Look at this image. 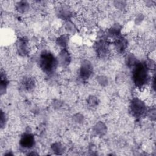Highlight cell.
Listing matches in <instances>:
<instances>
[{
	"label": "cell",
	"instance_id": "15",
	"mask_svg": "<svg viewBox=\"0 0 156 156\" xmlns=\"http://www.w3.org/2000/svg\"><path fill=\"white\" fill-rule=\"evenodd\" d=\"M60 15L63 19H68L71 16V12L69 10H68V9L62 8L60 11Z\"/></svg>",
	"mask_w": 156,
	"mask_h": 156
},
{
	"label": "cell",
	"instance_id": "16",
	"mask_svg": "<svg viewBox=\"0 0 156 156\" xmlns=\"http://www.w3.org/2000/svg\"><path fill=\"white\" fill-rule=\"evenodd\" d=\"M1 126L2 128L3 126L5 125L6 122V115L2 111L1 112Z\"/></svg>",
	"mask_w": 156,
	"mask_h": 156
},
{
	"label": "cell",
	"instance_id": "11",
	"mask_svg": "<svg viewBox=\"0 0 156 156\" xmlns=\"http://www.w3.org/2000/svg\"><path fill=\"white\" fill-rule=\"evenodd\" d=\"M29 9V4L27 1H21L16 4V9L20 13H24Z\"/></svg>",
	"mask_w": 156,
	"mask_h": 156
},
{
	"label": "cell",
	"instance_id": "12",
	"mask_svg": "<svg viewBox=\"0 0 156 156\" xmlns=\"http://www.w3.org/2000/svg\"><path fill=\"white\" fill-rule=\"evenodd\" d=\"M9 83L8 79L7 78V76L5 74V73L1 71V93L2 94L3 93H5V89L7 87V85Z\"/></svg>",
	"mask_w": 156,
	"mask_h": 156
},
{
	"label": "cell",
	"instance_id": "2",
	"mask_svg": "<svg viewBox=\"0 0 156 156\" xmlns=\"http://www.w3.org/2000/svg\"><path fill=\"white\" fill-rule=\"evenodd\" d=\"M38 64L43 73L46 74H51L56 70L58 61V58L50 51L43 50L39 55Z\"/></svg>",
	"mask_w": 156,
	"mask_h": 156
},
{
	"label": "cell",
	"instance_id": "13",
	"mask_svg": "<svg viewBox=\"0 0 156 156\" xmlns=\"http://www.w3.org/2000/svg\"><path fill=\"white\" fill-rule=\"evenodd\" d=\"M68 41V35L66 34H63L60 36L57 40V43L60 46L62 47V49L66 48Z\"/></svg>",
	"mask_w": 156,
	"mask_h": 156
},
{
	"label": "cell",
	"instance_id": "14",
	"mask_svg": "<svg viewBox=\"0 0 156 156\" xmlns=\"http://www.w3.org/2000/svg\"><path fill=\"white\" fill-rule=\"evenodd\" d=\"M87 103L91 107H95L98 104V99L96 97L91 96L88 98Z\"/></svg>",
	"mask_w": 156,
	"mask_h": 156
},
{
	"label": "cell",
	"instance_id": "6",
	"mask_svg": "<svg viewBox=\"0 0 156 156\" xmlns=\"http://www.w3.org/2000/svg\"><path fill=\"white\" fill-rule=\"evenodd\" d=\"M18 53L21 56H26L29 52L28 39L24 37L19 38L16 43Z\"/></svg>",
	"mask_w": 156,
	"mask_h": 156
},
{
	"label": "cell",
	"instance_id": "3",
	"mask_svg": "<svg viewBox=\"0 0 156 156\" xmlns=\"http://www.w3.org/2000/svg\"><path fill=\"white\" fill-rule=\"evenodd\" d=\"M146 104L137 98H133L130 104V110L132 115L136 118H140L146 115L147 111Z\"/></svg>",
	"mask_w": 156,
	"mask_h": 156
},
{
	"label": "cell",
	"instance_id": "8",
	"mask_svg": "<svg viewBox=\"0 0 156 156\" xmlns=\"http://www.w3.org/2000/svg\"><path fill=\"white\" fill-rule=\"evenodd\" d=\"M128 45L127 40L122 36L120 35L115 39L113 46L115 50L118 53H123L127 49Z\"/></svg>",
	"mask_w": 156,
	"mask_h": 156
},
{
	"label": "cell",
	"instance_id": "7",
	"mask_svg": "<svg viewBox=\"0 0 156 156\" xmlns=\"http://www.w3.org/2000/svg\"><path fill=\"white\" fill-rule=\"evenodd\" d=\"M20 145L24 149H32L35 145V138L32 133H25L20 138Z\"/></svg>",
	"mask_w": 156,
	"mask_h": 156
},
{
	"label": "cell",
	"instance_id": "5",
	"mask_svg": "<svg viewBox=\"0 0 156 156\" xmlns=\"http://www.w3.org/2000/svg\"><path fill=\"white\" fill-rule=\"evenodd\" d=\"M93 72V66L91 63L88 60H85L81 63L79 69V76L82 80H88L92 75Z\"/></svg>",
	"mask_w": 156,
	"mask_h": 156
},
{
	"label": "cell",
	"instance_id": "10",
	"mask_svg": "<svg viewBox=\"0 0 156 156\" xmlns=\"http://www.w3.org/2000/svg\"><path fill=\"white\" fill-rule=\"evenodd\" d=\"M57 58L58 63H60L62 66H67L68 65H69L71 60L70 55L66 48L62 49Z\"/></svg>",
	"mask_w": 156,
	"mask_h": 156
},
{
	"label": "cell",
	"instance_id": "9",
	"mask_svg": "<svg viewBox=\"0 0 156 156\" xmlns=\"http://www.w3.org/2000/svg\"><path fill=\"white\" fill-rule=\"evenodd\" d=\"M21 84L24 90L27 91H31L35 87L36 82L33 77L26 76L23 79Z\"/></svg>",
	"mask_w": 156,
	"mask_h": 156
},
{
	"label": "cell",
	"instance_id": "4",
	"mask_svg": "<svg viewBox=\"0 0 156 156\" xmlns=\"http://www.w3.org/2000/svg\"><path fill=\"white\" fill-rule=\"evenodd\" d=\"M94 49L99 57H104L107 56L110 52V47L107 40L105 38L99 39L95 43Z\"/></svg>",
	"mask_w": 156,
	"mask_h": 156
},
{
	"label": "cell",
	"instance_id": "1",
	"mask_svg": "<svg viewBox=\"0 0 156 156\" xmlns=\"http://www.w3.org/2000/svg\"><path fill=\"white\" fill-rule=\"evenodd\" d=\"M132 80L138 88H144L151 81L149 67L145 62H137L132 67Z\"/></svg>",
	"mask_w": 156,
	"mask_h": 156
}]
</instances>
